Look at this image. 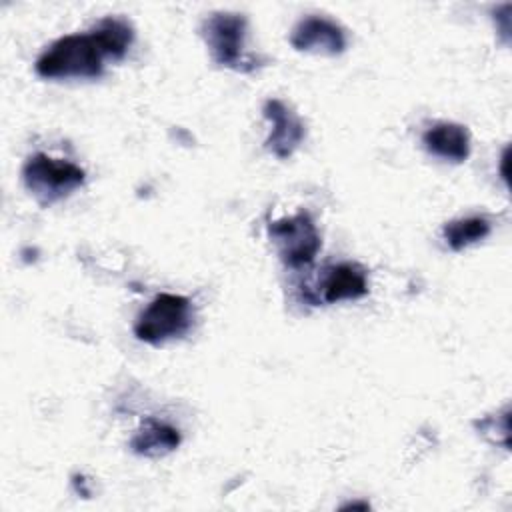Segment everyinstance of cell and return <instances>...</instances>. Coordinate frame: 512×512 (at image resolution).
Listing matches in <instances>:
<instances>
[{"label": "cell", "mask_w": 512, "mask_h": 512, "mask_svg": "<svg viewBox=\"0 0 512 512\" xmlns=\"http://www.w3.org/2000/svg\"><path fill=\"white\" fill-rule=\"evenodd\" d=\"M110 52L102 36L92 28L84 34H68L52 42L36 60V74L42 78H98Z\"/></svg>", "instance_id": "1"}, {"label": "cell", "mask_w": 512, "mask_h": 512, "mask_svg": "<svg viewBox=\"0 0 512 512\" xmlns=\"http://www.w3.org/2000/svg\"><path fill=\"white\" fill-rule=\"evenodd\" d=\"M246 18L236 12H212L202 22V38L218 66L238 72L258 68V58L246 52Z\"/></svg>", "instance_id": "2"}, {"label": "cell", "mask_w": 512, "mask_h": 512, "mask_svg": "<svg viewBox=\"0 0 512 512\" xmlns=\"http://www.w3.org/2000/svg\"><path fill=\"white\" fill-rule=\"evenodd\" d=\"M84 170L68 160H58L48 154H34L24 162L22 180L28 192L42 206H50L84 184Z\"/></svg>", "instance_id": "3"}, {"label": "cell", "mask_w": 512, "mask_h": 512, "mask_svg": "<svg viewBox=\"0 0 512 512\" xmlns=\"http://www.w3.org/2000/svg\"><path fill=\"white\" fill-rule=\"evenodd\" d=\"M192 326V304L180 294H158L138 316L134 334L148 344H164L184 336Z\"/></svg>", "instance_id": "4"}, {"label": "cell", "mask_w": 512, "mask_h": 512, "mask_svg": "<svg viewBox=\"0 0 512 512\" xmlns=\"http://www.w3.org/2000/svg\"><path fill=\"white\" fill-rule=\"evenodd\" d=\"M280 260L290 268H302L314 262L320 250V234L308 212L276 220L268 226Z\"/></svg>", "instance_id": "5"}, {"label": "cell", "mask_w": 512, "mask_h": 512, "mask_svg": "<svg viewBox=\"0 0 512 512\" xmlns=\"http://www.w3.org/2000/svg\"><path fill=\"white\" fill-rule=\"evenodd\" d=\"M266 120L270 122V134L266 138L268 150L276 158H288L296 152V148L304 140V122L300 116L282 100L270 98L264 102L262 108Z\"/></svg>", "instance_id": "6"}, {"label": "cell", "mask_w": 512, "mask_h": 512, "mask_svg": "<svg viewBox=\"0 0 512 512\" xmlns=\"http://www.w3.org/2000/svg\"><path fill=\"white\" fill-rule=\"evenodd\" d=\"M290 44L300 52L336 56L346 48V34L336 22L324 16H306L292 28Z\"/></svg>", "instance_id": "7"}, {"label": "cell", "mask_w": 512, "mask_h": 512, "mask_svg": "<svg viewBox=\"0 0 512 512\" xmlns=\"http://www.w3.org/2000/svg\"><path fill=\"white\" fill-rule=\"evenodd\" d=\"M422 142L432 156L446 162L460 164L470 156V132L462 124L438 122L424 132Z\"/></svg>", "instance_id": "8"}, {"label": "cell", "mask_w": 512, "mask_h": 512, "mask_svg": "<svg viewBox=\"0 0 512 512\" xmlns=\"http://www.w3.org/2000/svg\"><path fill=\"white\" fill-rule=\"evenodd\" d=\"M368 294V280L360 266L344 262L332 266L322 284V300L334 304L340 300H358Z\"/></svg>", "instance_id": "9"}, {"label": "cell", "mask_w": 512, "mask_h": 512, "mask_svg": "<svg viewBox=\"0 0 512 512\" xmlns=\"http://www.w3.org/2000/svg\"><path fill=\"white\" fill-rule=\"evenodd\" d=\"M178 444L180 432L174 426L160 422L156 418H146L130 440L132 452L146 458H160L176 450Z\"/></svg>", "instance_id": "10"}, {"label": "cell", "mask_w": 512, "mask_h": 512, "mask_svg": "<svg viewBox=\"0 0 512 512\" xmlns=\"http://www.w3.org/2000/svg\"><path fill=\"white\" fill-rule=\"evenodd\" d=\"M444 240L452 250H462L484 240L490 234V222L484 216H468L452 220L442 230Z\"/></svg>", "instance_id": "11"}, {"label": "cell", "mask_w": 512, "mask_h": 512, "mask_svg": "<svg viewBox=\"0 0 512 512\" xmlns=\"http://www.w3.org/2000/svg\"><path fill=\"white\" fill-rule=\"evenodd\" d=\"M94 28L102 36L112 60H122L134 40L132 26L122 18L108 16V18H102Z\"/></svg>", "instance_id": "12"}]
</instances>
